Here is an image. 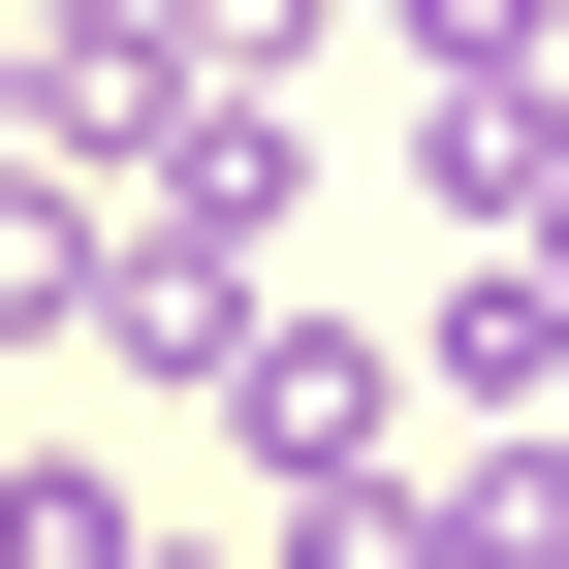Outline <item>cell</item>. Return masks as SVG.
Returning <instances> with one entry per match:
<instances>
[{"label":"cell","instance_id":"6da1fadb","mask_svg":"<svg viewBox=\"0 0 569 569\" xmlns=\"http://www.w3.org/2000/svg\"><path fill=\"white\" fill-rule=\"evenodd\" d=\"M222 411H253V475H284V507L411 475V348H380V317H253V348H222Z\"/></svg>","mask_w":569,"mask_h":569},{"label":"cell","instance_id":"7a4b0ae2","mask_svg":"<svg viewBox=\"0 0 569 569\" xmlns=\"http://www.w3.org/2000/svg\"><path fill=\"white\" fill-rule=\"evenodd\" d=\"M411 380L443 411H569V253H475L443 317H411Z\"/></svg>","mask_w":569,"mask_h":569},{"label":"cell","instance_id":"3957f363","mask_svg":"<svg viewBox=\"0 0 569 569\" xmlns=\"http://www.w3.org/2000/svg\"><path fill=\"white\" fill-rule=\"evenodd\" d=\"M96 159H63V127H32V159H0V348H96Z\"/></svg>","mask_w":569,"mask_h":569},{"label":"cell","instance_id":"277c9868","mask_svg":"<svg viewBox=\"0 0 569 569\" xmlns=\"http://www.w3.org/2000/svg\"><path fill=\"white\" fill-rule=\"evenodd\" d=\"M411 538H443V569H569V443H507V475H411Z\"/></svg>","mask_w":569,"mask_h":569},{"label":"cell","instance_id":"5b68a950","mask_svg":"<svg viewBox=\"0 0 569 569\" xmlns=\"http://www.w3.org/2000/svg\"><path fill=\"white\" fill-rule=\"evenodd\" d=\"M380 63H411V96H475V63H569V0H380Z\"/></svg>","mask_w":569,"mask_h":569},{"label":"cell","instance_id":"8992f818","mask_svg":"<svg viewBox=\"0 0 569 569\" xmlns=\"http://www.w3.org/2000/svg\"><path fill=\"white\" fill-rule=\"evenodd\" d=\"M0 569H127V475H96V443H32V475H0Z\"/></svg>","mask_w":569,"mask_h":569},{"label":"cell","instance_id":"52a82bcc","mask_svg":"<svg viewBox=\"0 0 569 569\" xmlns=\"http://www.w3.org/2000/svg\"><path fill=\"white\" fill-rule=\"evenodd\" d=\"M32 127H63V63H32V32H0V159H32Z\"/></svg>","mask_w":569,"mask_h":569},{"label":"cell","instance_id":"ba28073f","mask_svg":"<svg viewBox=\"0 0 569 569\" xmlns=\"http://www.w3.org/2000/svg\"><path fill=\"white\" fill-rule=\"evenodd\" d=\"M127 569H222V538H127Z\"/></svg>","mask_w":569,"mask_h":569},{"label":"cell","instance_id":"9c48e42d","mask_svg":"<svg viewBox=\"0 0 569 569\" xmlns=\"http://www.w3.org/2000/svg\"><path fill=\"white\" fill-rule=\"evenodd\" d=\"M538 443H569V411H538Z\"/></svg>","mask_w":569,"mask_h":569}]
</instances>
